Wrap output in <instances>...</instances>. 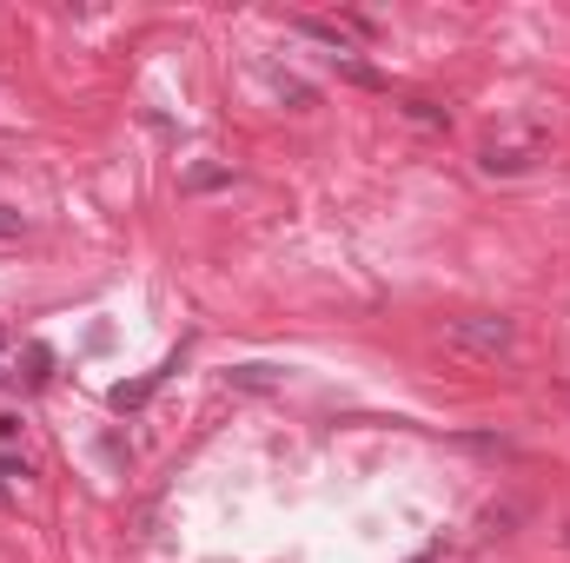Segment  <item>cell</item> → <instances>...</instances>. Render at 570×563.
<instances>
[{
	"label": "cell",
	"mask_w": 570,
	"mask_h": 563,
	"mask_svg": "<svg viewBox=\"0 0 570 563\" xmlns=\"http://www.w3.org/2000/svg\"><path fill=\"white\" fill-rule=\"evenodd\" d=\"M332 67H338V73H345L352 87H385V80H379V73L365 67V60H352V53H332Z\"/></svg>",
	"instance_id": "2"
},
{
	"label": "cell",
	"mask_w": 570,
	"mask_h": 563,
	"mask_svg": "<svg viewBox=\"0 0 570 563\" xmlns=\"http://www.w3.org/2000/svg\"><path fill=\"white\" fill-rule=\"evenodd\" d=\"M405 113H412V120H419V127H444V113H438V107H431V100H405Z\"/></svg>",
	"instance_id": "4"
},
{
	"label": "cell",
	"mask_w": 570,
	"mask_h": 563,
	"mask_svg": "<svg viewBox=\"0 0 570 563\" xmlns=\"http://www.w3.org/2000/svg\"><path fill=\"white\" fill-rule=\"evenodd\" d=\"M518 166H531V159L511 152V146H491V152H484V172H518Z\"/></svg>",
	"instance_id": "3"
},
{
	"label": "cell",
	"mask_w": 570,
	"mask_h": 563,
	"mask_svg": "<svg viewBox=\"0 0 570 563\" xmlns=\"http://www.w3.org/2000/svg\"><path fill=\"white\" fill-rule=\"evenodd\" d=\"M444 338L458 345V352H471V358H498V352H511V318H484V312H471V318H451L444 325Z\"/></svg>",
	"instance_id": "1"
},
{
	"label": "cell",
	"mask_w": 570,
	"mask_h": 563,
	"mask_svg": "<svg viewBox=\"0 0 570 563\" xmlns=\"http://www.w3.org/2000/svg\"><path fill=\"white\" fill-rule=\"evenodd\" d=\"M233 378L253 385V392H266V385H273V365H246V372H233Z\"/></svg>",
	"instance_id": "5"
}]
</instances>
